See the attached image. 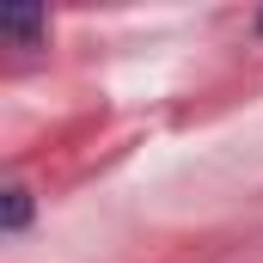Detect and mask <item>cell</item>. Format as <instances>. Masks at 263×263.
<instances>
[{
  "instance_id": "obj_1",
  "label": "cell",
  "mask_w": 263,
  "mask_h": 263,
  "mask_svg": "<svg viewBox=\"0 0 263 263\" xmlns=\"http://www.w3.org/2000/svg\"><path fill=\"white\" fill-rule=\"evenodd\" d=\"M0 31H6V37H25V43H31V37L43 31V12H37V6H6V12H0Z\"/></svg>"
},
{
  "instance_id": "obj_3",
  "label": "cell",
  "mask_w": 263,
  "mask_h": 263,
  "mask_svg": "<svg viewBox=\"0 0 263 263\" xmlns=\"http://www.w3.org/2000/svg\"><path fill=\"white\" fill-rule=\"evenodd\" d=\"M257 31H263V18H257Z\"/></svg>"
},
{
  "instance_id": "obj_2",
  "label": "cell",
  "mask_w": 263,
  "mask_h": 263,
  "mask_svg": "<svg viewBox=\"0 0 263 263\" xmlns=\"http://www.w3.org/2000/svg\"><path fill=\"white\" fill-rule=\"evenodd\" d=\"M31 220V190H6V233H18Z\"/></svg>"
}]
</instances>
